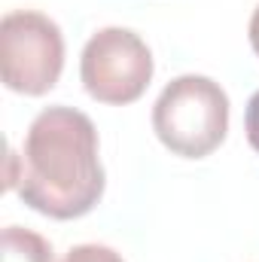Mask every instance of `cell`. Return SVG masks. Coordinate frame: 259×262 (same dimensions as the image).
Returning a JSON list of instances; mask_svg holds the SVG:
<instances>
[{
	"mask_svg": "<svg viewBox=\"0 0 259 262\" xmlns=\"http://www.w3.org/2000/svg\"><path fill=\"white\" fill-rule=\"evenodd\" d=\"M153 131L174 156L204 159L226 140L229 98L210 76H177L153 104Z\"/></svg>",
	"mask_w": 259,
	"mask_h": 262,
	"instance_id": "2",
	"label": "cell"
},
{
	"mask_svg": "<svg viewBox=\"0 0 259 262\" xmlns=\"http://www.w3.org/2000/svg\"><path fill=\"white\" fill-rule=\"evenodd\" d=\"M250 46L259 55V6L253 9V18H250Z\"/></svg>",
	"mask_w": 259,
	"mask_h": 262,
	"instance_id": "8",
	"label": "cell"
},
{
	"mask_svg": "<svg viewBox=\"0 0 259 262\" xmlns=\"http://www.w3.org/2000/svg\"><path fill=\"white\" fill-rule=\"evenodd\" d=\"M79 76L101 104H131L153 79V52L128 28H101L82 49Z\"/></svg>",
	"mask_w": 259,
	"mask_h": 262,
	"instance_id": "4",
	"label": "cell"
},
{
	"mask_svg": "<svg viewBox=\"0 0 259 262\" xmlns=\"http://www.w3.org/2000/svg\"><path fill=\"white\" fill-rule=\"evenodd\" d=\"M0 262H55L52 244L21 226H6L0 238Z\"/></svg>",
	"mask_w": 259,
	"mask_h": 262,
	"instance_id": "5",
	"label": "cell"
},
{
	"mask_svg": "<svg viewBox=\"0 0 259 262\" xmlns=\"http://www.w3.org/2000/svg\"><path fill=\"white\" fill-rule=\"evenodd\" d=\"M64 70L61 28L34 9L6 12L0 21V73L18 95H46Z\"/></svg>",
	"mask_w": 259,
	"mask_h": 262,
	"instance_id": "3",
	"label": "cell"
},
{
	"mask_svg": "<svg viewBox=\"0 0 259 262\" xmlns=\"http://www.w3.org/2000/svg\"><path fill=\"white\" fill-rule=\"evenodd\" d=\"M25 168L15 189L28 207L52 220L85 216L104 195V165L98 159V131L73 107L55 104L37 113L25 137Z\"/></svg>",
	"mask_w": 259,
	"mask_h": 262,
	"instance_id": "1",
	"label": "cell"
},
{
	"mask_svg": "<svg viewBox=\"0 0 259 262\" xmlns=\"http://www.w3.org/2000/svg\"><path fill=\"white\" fill-rule=\"evenodd\" d=\"M244 128H247V140L259 152V92L247 101V113H244Z\"/></svg>",
	"mask_w": 259,
	"mask_h": 262,
	"instance_id": "7",
	"label": "cell"
},
{
	"mask_svg": "<svg viewBox=\"0 0 259 262\" xmlns=\"http://www.w3.org/2000/svg\"><path fill=\"white\" fill-rule=\"evenodd\" d=\"M61 262H125V259L113 247H104V244H79V247H70Z\"/></svg>",
	"mask_w": 259,
	"mask_h": 262,
	"instance_id": "6",
	"label": "cell"
}]
</instances>
